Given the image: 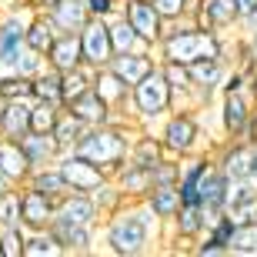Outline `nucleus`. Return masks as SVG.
<instances>
[{
    "mask_svg": "<svg viewBox=\"0 0 257 257\" xmlns=\"http://www.w3.org/2000/svg\"><path fill=\"white\" fill-rule=\"evenodd\" d=\"M164 224L144 200H131L124 207L104 217L100 224V250L114 257H144L164 244Z\"/></svg>",
    "mask_w": 257,
    "mask_h": 257,
    "instance_id": "f257e3e1",
    "label": "nucleus"
},
{
    "mask_svg": "<svg viewBox=\"0 0 257 257\" xmlns=\"http://www.w3.org/2000/svg\"><path fill=\"white\" fill-rule=\"evenodd\" d=\"M227 44H230V34H217V30L204 27L197 17H184L167 24L161 44H157V57L177 60V64H187V67L204 57L227 60Z\"/></svg>",
    "mask_w": 257,
    "mask_h": 257,
    "instance_id": "f03ea898",
    "label": "nucleus"
},
{
    "mask_svg": "<svg viewBox=\"0 0 257 257\" xmlns=\"http://www.w3.org/2000/svg\"><path fill=\"white\" fill-rule=\"evenodd\" d=\"M134 134H137V124H134L127 114H120L117 120H107V124H97L84 134V141L77 144L74 151L84 154L87 161H94L100 171L114 174L120 164L131 157V144Z\"/></svg>",
    "mask_w": 257,
    "mask_h": 257,
    "instance_id": "7ed1b4c3",
    "label": "nucleus"
},
{
    "mask_svg": "<svg viewBox=\"0 0 257 257\" xmlns=\"http://www.w3.org/2000/svg\"><path fill=\"white\" fill-rule=\"evenodd\" d=\"M171 110H174V90H171V84H167V77H164L161 64H157L144 80H137V84L131 87V100H127L124 114L131 117L137 127H144V131H157L161 120L171 114Z\"/></svg>",
    "mask_w": 257,
    "mask_h": 257,
    "instance_id": "20e7f679",
    "label": "nucleus"
},
{
    "mask_svg": "<svg viewBox=\"0 0 257 257\" xmlns=\"http://www.w3.org/2000/svg\"><path fill=\"white\" fill-rule=\"evenodd\" d=\"M154 134L161 137L164 151L171 154V157H191V154H200V151L214 147V141H207L200 110H171Z\"/></svg>",
    "mask_w": 257,
    "mask_h": 257,
    "instance_id": "39448f33",
    "label": "nucleus"
},
{
    "mask_svg": "<svg viewBox=\"0 0 257 257\" xmlns=\"http://www.w3.org/2000/svg\"><path fill=\"white\" fill-rule=\"evenodd\" d=\"M254 114H257L254 90H227V94H220L217 104L210 107V117L217 120V141H224V137L257 141Z\"/></svg>",
    "mask_w": 257,
    "mask_h": 257,
    "instance_id": "423d86ee",
    "label": "nucleus"
},
{
    "mask_svg": "<svg viewBox=\"0 0 257 257\" xmlns=\"http://www.w3.org/2000/svg\"><path fill=\"white\" fill-rule=\"evenodd\" d=\"M27 17L30 7L0 14V70L4 74H14L27 50Z\"/></svg>",
    "mask_w": 257,
    "mask_h": 257,
    "instance_id": "0eeeda50",
    "label": "nucleus"
},
{
    "mask_svg": "<svg viewBox=\"0 0 257 257\" xmlns=\"http://www.w3.org/2000/svg\"><path fill=\"white\" fill-rule=\"evenodd\" d=\"M80 50H84V64L100 70V67H110V60L117 57L114 50V40H110V27L107 20L100 17H90L80 27Z\"/></svg>",
    "mask_w": 257,
    "mask_h": 257,
    "instance_id": "6e6552de",
    "label": "nucleus"
},
{
    "mask_svg": "<svg viewBox=\"0 0 257 257\" xmlns=\"http://www.w3.org/2000/svg\"><path fill=\"white\" fill-rule=\"evenodd\" d=\"M214 217H217V214H207L200 204H184V207L177 210V217L164 230V244H197Z\"/></svg>",
    "mask_w": 257,
    "mask_h": 257,
    "instance_id": "1a4fd4ad",
    "label": "nucleus"
},
{
    "mask_svg": "<svg viewBox=\"0 0 257 257\" xmlns=\"http://www.w3.org/2000/svg\"><path fill=\"white\" fill-rule=\"evenodd\" d=\"M214 154V164L227 174L230 181H240V177H250V157H254V141H244V137H224L210 147Z\"/></svg>",
    "mask_w": 257,
    "mask_h": 257,
    "instance_id": "9d476101",
    "label": "nucleus"
},
{
    "mask_svg": "<svg viewBox=\"0 0 257 257\" xmlns=\"http://www.w3.org/2000/svg\"><path fill=\"white\" fill-rule=\"evenodd\" d=\"M57 167L64 171L67 184H70L74 191H80V194H90L97 184H104L107 177H110L107 171H100L94 161H87L84 154H77V151H64L57 157Z\"/></svg>",
    "mask_w": 257,
    "mask_h": 257,
    "instance_id": "9b49d317",
    "label": "nucleus"
},
{
    "mask_svg": "<svg viewBox=\"0 0 257 257\" xmlns=\"http://www.w3.org/2000/svg\"><path fill=\"white\" fill-rule=\"evenodd\" d=\"M50 230L54 237L60 240L64 254H94L100 247V227H87V224H74V220H50Z\"/></svg>",
    "mask_w": 257,
    "mask_h": 257,
    "instance_id": "f8f14e48",
    "label": "nucleus"
},
{
    "mask_svg": "<svg viewBox=\"0 0 257 257\" xmlns=\"http://www.w3.org/2000/svg\"><path fill=\"white\" fill-rule=\"evenodd\" d=\"M124 17L131 20L134 27H137V34L157 50L164 30H167V20L161 17L157 4H154V0H124Z\"/></svg>",
    "mask_w": 257,
    "mask_h": 257,
    "instance_id": "ddd939ff",
    "label": "nucleus"
},
{
    "mask_svg": "<svg viewBox=\"0 0 257 257\" xmlns=\"http://www.w3.org/2000/svg\"><path fill=\"white\" fill-rule=\"evenodd\" d=\"M64 107L70 110V114L80 117L87 127H97V124H107V120H117V117H120V110H114V107L107 104L104 97L97 94V87H87L84 94L70 97Z\"/></svg>",
    "mask_w": 257,
    "mask_h": 257,
    "instance_id": "4468645a",
    "label": "nucleus"
},
{
    "mask_svg": "<svg viewBox=\"0 0 257 257\" xmlns=\"http://www.w3.org/2000/svg\"><path fill=\"white\" fill-rule=\"evenodd\" d=\"M20 204H24V227L27 230H44L50 227V220L57 214V200L47 197V194L34 191L30 184L20 187Z\"/></svg>",
    "mask_w": 257,
    "mask_h": 257,
    "instance_id": "2eb2a0df",
    "label": "nucleus"
},
{
    "mask_svg": "<svg viewBox=\"0 0 257 257\" xmlns=\"http://www.w3.org/2000/svg\"><path fill=\"white\" fill-rule=\"evenodd\" d=\"M227 214L237 220V224H257V181H250V177L230 181Z\"/></svg>",
    "mask_w": 257,
    "mask_h": 257,
    "instance_id": "dca6fc26",
    "label": "nucleus"
},
{
    "mask_svg": "<svg viewBox=\"0 0 257 257\" xmlns=\"http://www.w3.org/2000/svg\"><path fill=\"white\" fill-rule=\"evenodd\" d=\"M54 217L60 220H74V224H87V227H100L104 224V214H100V207L94 204V197L90 194H67L64 200H57V214Z\"/></svg>",
    "mask_w": 257,
    "mask_h": 257,
    "instance_id": "f3484780",
    "label": "nucleus"
},
{
    "mask_svg": "<svg viewBox=\"0 0 257 257\" xmlns=\"http://www.w3.org/2000/svg\"><path fill=\"white\" fill-rule=\"evenodd\" d=\"M194 17H197L204 27L217 30V34H237V20H240L234 0H200Z\"/></svg>",
    "mask_w": 257,
    "mask_h": 257,
    "instance_id": "a211bd4d",
    "label": "nucleus"
},
{
    "mask_svg": "<svg viewBox=\"0 0 257 257\" xmlns=\"http://www.w3.org/2000/svg\"><path fill=\"white\" fill-rule=\"evenodd\" d=\"M30 134V100H0V137L4 141H20Z\"/></svg>",
    "mask_w": 257,
    "mask_h": 257,
    "instance_id": "6ab92c4d",
    "label": "nucleus"
},
{
    "mask_svg": "<svg viewBox=\"0 0 257 257\" xmlns=\"http://www.w3.org/2000/svg\"><path fill=\"white\" fill-rule=\"evenodd\" d=\"M0 174L7 177L14 187H24L34 174V164L27 161V154L20 147V141H4L0 137Z\"/></svg>",
    "mask_w": 257,
    "mask_h": 257,
    "instance_id": "aec40b11",
    "label": "nucleus"
},
{
    "mask_svg": "<svg viewBox=\"0 0 257 257\" xmlns=\"http://www.w3.org/2000/svg\"><path fill=\"white\" fill-rule=\"evenodd\" d=\"M47 57V64L54 67V70H74V67L84 64V50H80V34H74V30H60L57 40L50 44V50L44 54Z\"/></svg>",
    "mask_w": 257,
    "mask_h": 257,
    "instance_id": "412c9836",
    "label": "nucleus"
},
{
    "mask_svg": "<svg viewBox=\"0 0 257 257\" xmlns=\"http://www.w3.org/2000/svg\"><path fill=\"white\" fill-rule=\"evenodd\" d=\"M227 191H230V177L220 171L217 164H210L204 181H200V207L207 210V214L227 210Z\"/></svg>",
    "mask_w": 257,
    "mask_h": 257,
    "instance_id": "4be33fe9",
    "label": "nucleus"
},
{
    "mask_svg": "<svg viewBox=\"0 0 257 257\" xmlns=\"http://www.w3.org/2000/svg\"><path fill=\"white\" fill-rule=\"evenodd\" d=\"M157 64H161L157 50H127V54H117V57L110 60V67H114L131 87L137 84V80H144Z\"/></svg>",
    "mask_w": 257,
    "mask_h": 257,
    "instance_id": "5701e85b",
    "label": "nucleus"
},
{
    "mask_svg": "<svg viewBox=\"0 0 257 257\" xmlns=\"http://www.w3.org/2000/svg\"><path fill=\"white\" fill-rule=\"evenodd\" d=\"M20 147L27 154V161L37 167H47V164H57V157L64 154V147L57 144L54 134H44V131H30L27 137H20Z\"/></svg>",
    "mask_w": 257,
    "mask_h": 257,
    "instance_id": "b1692460",
    "label": "nucleus"
},
{
    "mask_svg": "<svg viewBox=\"0 0 257 257\" xmlns=\"http://www.w3.org/2000/svg\"><path fill=\"white\" fill-rule=\"evenodd\" d=\"M94 87H97V94L104 97L114 110H120V114H124L127 100H131V84L117 74L114 67H100V70H94Z\"/></svg>",
    "mask_w": 257,
    "mask_h": 257,
    "instance_id": "393cba45",
    "label": "nucleus"
},
{
    "mask_svg": "<svg viewBox=\"0 0 257 257\" xmlns=\"http://www.w3.org/2000/svg\"><path fill=\"white\" fill-rule=\"evenodd\" d=\"M44 14L54 20L57 30H74V34H80V27L90 20L84 0H50L47 7H44Z\"/></svg>",
    "mask_w": 257,
    "mask_h": 257,
    "instance_id": "a878e982",
    "label": "nucleus"
},
{
    "mask_svg": "<svg viewBox=\"0 0 257 257\" xmlns=\"http://www.w3.org/2000/svg\"><path fill=\"white\" fill-rule=\"evenodd\" d=\"M110 177H114L117 187H120L131 200H144V194L151 191V167H144V164L131 161V157H127Z\"/></svg>",
    "mask_w": 257,
    "mask_h": 257,
    "instance_id": "bb28decb",
    "label": "nucleus"
},
{
    "mask_svg": "<svg viewBox=\"0 0 257 257\" xmlns=\"http://www.w3.org/2000/svg\"><path fill=\"white\" fill-rule=\"evenodd\" d=\"M144 204L164 220V224H171L177 217V210L184 207L181 200V191H177V184H164V187H151V191L144 194Z\"/></svg>",
    "mask_w": 257,
    "mask_h": 257,
    "instance_id": "cd10ccee",
    "label": "nucleus"
},
{
    "mask_svg": "<svg viewBox=\"0 0 257 257\" xmlns=\"http://www.w3.org/2000/svg\"><path fill=\"white\" fill-rule=\"evenodd\" d=\"M30 187L34 191H40V194H47V197H54V200H64L67 194H74V187L67 184V177H64V171H60L57 164H47V167H37V171L30 174Z\"/></svg>",
    "mask_w": 257,
    "mask_h": 257,
    "instance_id": "c85d7f7f",
    "label": "nucleus"
},
{
    "mask_svg": "<svg viewBox=\"0 0 257 257\" xmlns=\"http://www.w3.org/2000/svg\"><path fill=\"white\" fill-rule=\"evenodd\" d=\"M164 157H171V154L164 151L161 137L154 131H144V127H137V134H134V144H131V161L144 164V167H154V164H161Z\"/></svg>",
    "mask_w": 257,
    "mask_h": 257,
    "instance_id": "c756f323",
    "label": "nucleus"
},
{
    "mask_svg": "<svg viewBox=\"0 0 257 257\" xmlns=\"http://www.w3.org/2000/svg\"><path fill=\"white\" fill-rule=\"evenodd\" d=\"M60 30L54 27V20L44 14V10H30V17H27V47L30 50H37V54H47L50 44L57 40Z\"/></svg>",
    "mask_w": 257,
    "mask_h": 257,
    "instance_id": "7c9ffc66",
    "label": "nucleus"
},
{
    "mask_svg": "<svg viewBox=\"0 0 257 257\" xmlns=\"http://www.w3.org/2000/svg\"><path fill=\"white\" fill-rule=\"evenodd\" d=\"M107 27H110V40H114V50H117V54H127V50H154L151 44L137 34V27H134L124 14L110 17V20H107Z\"/></svg>",
    "mask_w": 257,
    "mask_h": 257,
    "instance_id": "2f4dec72",
    "label": "nucleus"
},
{
    "mask_svg": "<svg viewBox=\"0 0 257 257\" xmlns=\"http://www.w3.org/2000/svg\"><path fill=\"white\" fill-rule=\"evenodd\" d=\"M34 97L37 100H50V104H67V97H64V74L60 70H54V67H44L37 77H34Z\"/></svg>",
    "mask_w": 257,
    "mask_h": 257,
    "instance_id": "473e14b6",
    "label": "nucleus"
},
{
    "mask_svg": "<svg viewBox=\"0 0 257 257\" xmlns=\"http://www.w3.org/2000/svg\"><path fill=\"white\" fill-rule=\"evenodd\" d=\"M90 197H94V204L100 207V214H104V217H110V214H117L124 204H131V197L117 187L114 177H107L104 184H97L94 191H90Z\"/></svg>",
    "mask_w": 257,
    "mask_h": 257,
    "instance_id": "72a5a7b5",
    "label": "nucleus"
},
{
    "mask_svg": "<svg viewBox=\"0 0 257 257\" xmlns=\"http://www.w3.org/2000/svg\"><path fill=\"white\" fill-rule=\"evenodd\" d=\"M90 131V127L80 120L77 114H70L64 107V114H60V120H57V127H54V137H57V144L64 147V151H74L77 144L84 141V134Z\"/></svg>",
    "mask_w": 257,
    "mask_h": 257,
    "instance_id": "f704fd0d",
    "label": "nucleus"
},
{
    "mask_svg": "<svg viewBox=\"0 0 257 257\" xmlns=\"http://www.w3.org/2000/svg\"><path fill=\"white\" fill-rule=\"evenodd\" d=\"M24 257H64V247H60V240L54 237L50 227L27 230V250H24Z\"/></svg>",
    "mask_w": 257,
    "mask_h": 257,
    "instance_id": "c9c22d12",
    "label": "nucleus"
},
{
    "mask_svg": "<svg viewBox=\"0 0 257 257\" xmlns=\"http://www.w3.org/2000/svg\"><path fill=\"white\" fill-rule=\"evenodd\" d=\"M60 114H64V107L60 104H50V100H30V131H44V134H54L57 127Z\"/></svg>",
    "mask_w": 257,
    "mask_h": 257,
    "instance_id": "e433bc0d",
    "label": "nucleus"
},
{
    "mask_svg": "<svg viewBox=\"0 0 257 257\" xmlns=\"http://www.w3.org/2000/svg\"><path fill=\"white\" fill-rule=\"evenodd\" d=\"M0 227H24L20 187H10L7 194H0Z\"/></svg>",
    "mask_w": 257,
    "mask_h": 257,
    "instance_id": "4c0bfd02",
    "label": "nucleus"
},
{
    "mask_svg": "<svg viewBox=\"0 0 257 257\" xmlns=\"http://www.w3.org/2000/svg\"><path fill=\"white\" fill-rule=\"evenodd\" d=\"M230 254L234 257H257V224H237L230 237Z\"/></svg>",
    "mask_w": 257,
    "mask_h": 257,
    "instance_id": "58836bf2",
    "label": "nucleus"
},
{
    "mask_svg": "<svg viewBox=\"0 0 257 257\" xmlns=\"http://www.w3.org/2000/svg\"><path fill=\"white\" fill-rule=\"evenodd\" d=\"M87 87H94V67L80 64V67H74V70H64V97L67 100L77 97V94H84Z\"/></svg>",
    "mask_w": 257,
    "mask_h": 257,
    "instance_id": "ea45409f",
    "label": "nucleus"
},
{
    "mask_svg": "<svg viewBox=\"0 0 257 257\" xmlns=\"http://www.w3.org/2000/svg\"><path fill=\"white\" fill-rule=\"evenodd\" d=\"M27 227H0V257H24Z\"/></svg>",
    "mask_w": 257,
    "mask_h": 257,
    "instance_id": "a19ab883",
    "label": "nucleus"
},
{
    "mask_svg": "<svg viewBox=\"0 0 257 257\" xmlns=\"http://www.w3.org/2000/svg\"><path fill=\"white\" fill-rule=\"evenodd\" d=\"M181 181V157H164L161 164L151 167V187H164V184Z\"/></svg>",
    "mask_w": 257,
    "mask_h": 257,
    "instance_id": "79ce46f5",
    "label": "nucleus"
},
{
    "mask_svg": "<svg viewBox=\"0 0 257 257\" xmlns=\"http://www.w3.org/2000/svg\"><path fill=\"white\" fill-rule=\"evenodd\" d=\"M161 17L171 24V20H184V17H194L197 14V4L200 0H154Z\"/></svg>",
    "mask_w": 257,
    "mask_h": 257,
    "instance_id": "37998d69",
    "label": "nucleus"
},
{
    "mask_svg": "<svg viewBox=\"0 0 257 257\" xmlns=\"http://www.w3.org/2000/svg\"><path fill=\"white\" fill-rule=\"evenodd\" d=\"M237 7V34H250L257 30V0H234Z\"/></svg>",
    "mask_w": 257,
    "mask_h": 257,
    "instance_id": "c03bdc74",
    "label": "nucleus"
},
{
    "mask_svg": "<svg viewBox=\"0 0 257 257\" xmlns=\"http://www.w3.org/2000/svg\"><path fill=\"white\" fill-rule=\"evenodd\" d=\"M84 4H87V14L100 17V20H110L117 14H124V0H84Z\"/></svg>",
    "mask_w": 257,
    "mask_h": 257,
    "instance_id": "a18cd8bd",
    "label": "nucleus"
},
{
    "mask_svg": "<svg viewBox=\"0 0 257 257\" xmlns=\"http://www.w3.org/2000/svg\"><path fill=\"white\" fill-rule=\"evenodd\" d=\"M250 181H257V141H254V157H250Z\"/></svg>",
    "mask_w": 257,
    "mask_h": 257,
    "instance_id": "49530a36",
    "label": "nucleus"
},
{
    "mask_svg": "<svg viewBox=\"0 0 257 257\" xmlns=\"http://www.w3.org/2000/svg\"><path fill=\"white\" fill-rule=\"evenodd\" d=\"M10 187H14V184H10V181H7V177H4V174H0V194H7V191H10Z\"/></svg>",
    "mask_w": 257,
    "mask_h": 257,
    "instance_id": "de8ad7c7",
    "label": "nucleus"
},
{
    "mask_svg": "<svg viewBox=\"0 0 257 257\" xmlns=\"http://www.w3.org/2000/svg\"><path fill=\"white\" fill-rule=\"evenodd\" d=\"M250 90H254V97H257V70H254V77H250Z\"/></svg>",
    "mask_w": 257,
    "mask_h": 257,
    "instance_id": "09e8293b",
    "label": "nucleus"
}]
</instances>
